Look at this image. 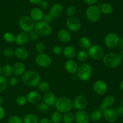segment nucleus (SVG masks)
<instances>
[{
  "instance_id": "39448f33",
  "label": "nucleus",
  "mask_w": 123,
  "mask_h": 123,
  "mask_svg": "<svg viewBox=\"0 0 123 123\" xmlns=\"http://www.w3.org/2000/svg\"><path fill=\"white\" fill-rule=\"evenodd\" d=\"M100 10L98 6L96 5L89 6L85 11V16L87 20L91 23L98 22L101 18Z\"/></svg>"
},
{
  "instance_id": "ddd939ff",
  "label": "nucleus",
  "mask_w": 123,
  "mask_h": 123,
  "mask_svg": "<svg viewBox=\"0 0 123 123\" xmlns=\"http://www.w3.org/2000/svg\"><path fill=\"white\" fill-rule=\"evenodd\" d=\"M103 117L107 122L110 123L116 122L118 118V115L117 113L116 109L112 108L106 109L103 112Z\"/></svg>"
},
{
  "instance_id": "e433bc0d",
  "label": "nucleus",
  "mask_w": 123,
  "mask_h": 123,
  "mask_svg": "<svg viewBox=\"0 0 123 123\" xmlns=\"http://www.w3.org/2000/svg\"><path fill=\"white\" fill-rule=\"evenodd\" d=\"M77 12V9L75 6H70L67 7L66 11V15L68 18H71V17L74 16Z\"/></svg>"
},
{
  "instance_id": "a19ab883",
  "label": "nucleus",
  "mask_w": 123,
  "mask_h": 123,
  "mask_svg": "<svg viewBox=\"0 0 123 123\" xmlns=\"http://www.w3.org/2000/svg\"><path fill=\"white\" fill-rule=\"evenodd\" d=\"M8 123H23V119L18 115H13L9 118Z\"/></svg>"
},
{
  "instance_id": "ea45409f",
  "label": "nucleus",
  "mask_w": 123,
  "mask_h": 123,
  "mask_svg": "<svg viewBox=\"0 0 123 123\" xmlns=\"http://www.w3.org/2000/svg\"><path fill=\"white\" fill-rule=\"evenodd\" d=\"M16 102L17 104L20 106H24L27 103V99H26V96H19L16 99Z\"/></svg>"
},
{
  "instance_id": "680f3d73",
  "label": "nucleus",
  "mask_w": 123,
  "mask_h": 123,
  "mask_svg": "<svg viewBox=\"0 0 123 123\" xmlns=\"http://www.w3.org/2000/svg\"><path fill=\"white\" fill-rule=\"evenodd\" d=\"M1 47H0V54H1Z\"/></svg>"
},
{
  "instance_id": "c756f323",
  "label": "nucleus",
  "mask_w": 123,
  "mask_h": 123,
  "mask_svg": "<svg viewBox=\"0 0 123 123\" xmlns=\"http://www.w3.org/2000/svg\"><path fill=\"white\" fill-rule=\"evenodd\" d=\"M38 117L34 114H28L23 118V123H38Z\"/></svg>"
},
{
  "instance_id": "aec40b11",
  "label": "nucleus",
  "mask_w": 123,
  "mask_h": 123,
  "mask_svg": "<svg viewBox=\"0 0 123 123\" xmlns=\"http://www.w3.org/2000/svg\"><path fill=\"white\" fill-rule=\"evenodd\" d=\"M56 99L57 98H56L55 95L53 92H50L49 91L46 92H44L43 96H42L43 102L46 103L49 107L53 106L54 105H55Z\"/></svg>"
},
{
  "instance_id": "f704fd0d",
  "label": "nucleus",
  "mask_w": 123,
  "mask_h": 123,
  "mask_svg": "<svg viewBox=\"0 0 123 123\" xmlns=\"http://www.w3.org/2000/svg\"><path fill=\"white\" fill-rule=\"evenodd\" d=\"M62 115L60 112L56 111L54 112L50 116V120L54 123H60L62 121Z\"/></svg>"
},
{
  "instance_id": "a878e982",
  "label": "nucleus",
  "mask_w": 123,
  "mask_h": 123,
  "mask_svg": "<svg viewBox=\"0 0 123 123\" xmlns=\"http://www.w3.org/2000/svg\"><path fill=\"white\" fill-rule=\"evenodd\" d=\"M79 46L80 47L81 50H88L89 48L91 46V41L88 37L86 36H82L79 40Z\"/></svg>"
},
{
  "instance_id": "c85d7f7f",
  "label": "nucleus",
  "mask_w": 123,
  "mask_h": 123,
  "mask_svg": "<svg viewBox=\"0 0 123 123\" xmlns=\"http://www.w3.org/2000/svg\"><path fill=\"white\" fill-rule=\"evenodd\" d=\"M103 117V112L99 109H96L92 111L90 114V120L94 121V122H97L99 121Z\"/></svg>"
},
{
  "instance_id": "6ab92c4d",
  "label": "nucleus",
  "mask_w": 123,
  "mask_h": 123,
  "mask_svg": "<svg viewBox=\"0 0 123 123\" xmlns=\"http://www.w3.org/2000/svg\"><path fill=\"white\" fill-rule=\"evenodd\" d=\"M78 62L74 60V59H72V60H68L64 64V68L66 72L68 73L71 74H76L77 70L78 68Z\"/></svg>"
},
{
  "instance_id": "de8ad7c7",
  "label": "nucleus",
  "mask_w": 123,
  "mask_h": 123,
  "mask_svg": "<svg viewBox=\"0 0 123 123\" xmlns=\"http://www.w3.org/2000/svg\"><path fill=\"white\" fill-rule=\"evenodd\" d=\"M39 6L40 8L42 9V10H46L49 9V7H50L49 3L46 0H42L40 3L39 4Z\"/></svg>"
},
{
  "instance_id": "603ef678",
  "label": "nucleus",
  "mask_w": 123,
  "mask_h": 123,
  "mask_svg": "<svg viewBox=\"0 0 123 123\" xmlns=\"http://www.w3.org/2000/svg\"><path fill=\"white\" fill-rule=\"evenodd\" d=\"M117 113L118 115L120 117H123V106H120L118 107L117 109H116Z\"/></svg>"
},
{
  "instance_id": "49530a36",
  "label": "nucleus",
  "mask_w": 123,
  "mask_h": 123,
  "mask_svg": "<svg viewBox=\"0 0 123 123\" xmlns=\"http://www.w3.org/2000/svg\"><path fill=\"white\" fill-rule=\"evenodd\" d=\"M19 83V80L16 76H11L8 79V84L10 85L11 86H15Z\"/></svg>"
},
{
  "instance_id": "dca6fc26",
  "label": "nucleus",
  "mask_w": 123,
  "mask_h": 123,
  "mask_svg": "<svg viewBox=\"0 0 123 123\" xmlns=\"http://www.w3.org/2000/svg\"><path fill=\"white\" fill-rule=\"evenodd\" d=\"M27 102L31 104H38L42 99V96L39 91L33 90L29 92L26 96Z\"/></svg>"
},
{
  "instance_id": "052dcab7",
  "label": "nucleus",
  "mask_w": 123,
  "mask_h": 123,
  "mask_svg": "<svg viewBox=\"0 0 123 123\" xmlns=\"http://www.w3.org/2000/svg\"><path fill=\"white\" fill-rule=\"evenodd\" d=\"M121 105H122L121 106H123V98H122V100H121Z\"/></svg>"
},
{
  "instance_id": "1a4fd4ad",
  "label": "nucleus",
  "mask_w": 123,
  "mask_h": 123,
  "mask_svg": "<svg viewBox=\"0 0 123 123\" xmlns=\"http://www.w3.org/2000/svg\"><path fill=\"white\" fill-rule=\"evenodd\" d=\"M35 62L37 66L43 68H49L52 64V60L49 55L45 53L38 54L35 57Z\"/></svg>"
},
{
  "instance_id": "bb28decb",
  "label": "nucleus",
  "mask_w": 123,
  "mask_h": 123,
  "mask_svg": "<svg viewBox=\"0 0 123 123\" xmlns=\"http://www.w3.org/2000/svg\"><path fill=\"white\" fill-rule=\"evenodd\" d=\"M101 13L105 15L111 14L114 11V7L109 2H103L99 7Z\"/></svg>"
},
{
  "instance_id": "a18cd8bd",
  "label": "nucleus",
  "mask_w": 123,
  "mask_h": 123,
  "mask_svg": "<svg viewBox=\"0 0 123 123\" xmlns=\"http://www.w3.org/2000/svg\"><path fill=\"white\" fill-rule=\"evenodd\" d=\"M28 36H29V39L31 41H33V42H35V41L37 40L39 38V36L37 34V32L33 30L31 32H29L28 33Z\"/></svg>"
},
{
  "instance_id": "f8f14e48",
  "label": "nucleus",
  "mask_w": 123,
  "mask_h": 123,
  "mask_svg": "<svg viewBox=\"0 0 123 123\" xmlns=\"http://www.w3.org/2000/svg\"><path fill=\"white\" fill-rule=\"evenodd\" d=\"M66 26L68 30L71 32H76L79 31L81 28V22L78 18L75 16L67 18L66 20Z\"/></svg>"
},
{
  "instance_id": "9b49d317",
  "label": "nucleus",
  "mask_w": 123,
  "mask_h": 123,
  "mask_svg": "<svg viewBox=\"0 0 123 123\" xmlns=\"http://www.w3.org/2000/svg\"><path fill=\"white\" fill-rule=\"evenodd\" d=\"M92 89L95 93L98 96H103L106 93L108 86L106 82L103 80L98 79L94 82Z\"/></svg>"
},
{
  "instance_id": "c9c22d12",
  "label": "nucleus",
  "mask_w": 123,
  "mask_h": 123,
  "mask_svg": "<svg viewBox=\"0 0 123 123\" xmlns=\"http://www.w3.org/2000/svg\"><path fill=\"white\" fill-rule=\"evenodd\" d=\"M3 38L8 43H13L15 42L16 36L11 32H6L4 34Z\"/></svg>"
},
{
  "instance_id": "3c124183",
  "label": "nucleus",
  "mask_w": 123,
  "mask_h": 123,
  "mask_svg": "<svg viewBox=\"0 0 123 123\" xmlns=\"http://www.w3.org/2000/svg\"><path fill=\"white\" fill-rule=\"evenodd\" d=\"M86 4H87L88 6H94L96 4H97L99 0H84Z\"/></svg>"
},
{
  "instance_id": "2eb2a0df",
  "label": "nucleus",
  "mask_w": 123,
  "mask_h": 123,
  "mask_svg": "<svg viewBox=\"0 0 123 123\" xmlns=\"http://www.w3.org/2000/svg\"><path fill=\"white\" fill-rule=\"evenodd\" d=\"M74 121L76 123H90V114L85 111H78L74 114Z\"/></svg>"
},
{
  "instance_id": "f3484780",
  "label": "nucleus",
  "mask_w": 123,
  "mask_h": 123,
  "mask_svg": "<svg viewBox=\"0 0 123 123\" xmlns=\"http://www.w3.org/2000/svg\"><path fill=\"white\" fill-rule=\"evenodd\" d=\"M58 38L62 43L67 44L72 40V36L70 31L66 29H61L58 32Z\"/></svg>"
},
{
  "instance_id": "4be33fe9",
  "label": "nucleus",
  "mask_w": 123,
  "mask_h": 123,
  "mask_svg": "<svg viewBox=\"0 0 123 123\" xmlns=\"http://www.w3.org/2000/svg\"><path fill=\"white\" fill-rule=\"evenodd\" d=\"M14 55L20 61H24L28 57V50L22 46L18 47L14 50Z\"/></svg>"
},
{
  "instance_id": "2f4dec72",
  "label": "nucleus",
  "mask_w": 123,
  "mask_h": 123,
  "mask_svg": "<svg viewBox=\"0 0 123 123\" xmlns=\"http://www.w3.org/2000/svg\"><path fill=\"white\" fill-rule=\"evenodd\" d=\"M74 121V114L72 112H67L62 115V121L64 123H72Z\"/></svg>"
},
{
  "instance_id": "09e8293b",
  "label": "nucleus",
  "mask_w": 123,
  "mask_h": 123,
  "mask_svg": "<svg viewBox=\"0 0 123 123\" xmlns=\"http://www.w3.org/2000/svg\"><path fill=\"white\" fill-rule=\"evenodd\" d=\"M43 21H44L45 22L48 23V24H50L54 20V19L49 15V14H46L45 15H44V17H43Z\"/></svg>"
},
{
  "instance_id": "b1692460",
  "label": "nucleus",
  "mask_w": 123,
  "mask_h": 123,
  "mask_svg": "<svg viewBox=\"0 0 123 123\" xmlns=\"http://www.w3.org/2000/svg\"><path fill=\"white\" fill-rule=\"evenodd\" d=\"M62 54L68 60H72L74 59L76 56L77 50L74 46H66L62 50Z\"/></svg>"
},
{
  "instance_id": "7ed1b4c3",
  "label": "nucleus",
  "mask_w": 123,
  "mask_h": 123,
  "mask_svg": "<svg viewBox=\"0 0 123 123\" xmlns=\"http://www.w3.org/2000/svg\"><path fill=\"white\" fill-rule=\"evenodd\" d=\"M55 108L60 113H66L70 112L73 109V101L69 97H61L56 99L55 102Z\"/></svg>"
},
{
  "instance_id": "4d7b16f0",
  "label": "nucleus",
  "mask_w": 123,
  "mask_h": 123,
  "mask_svg": "<svg viewBox=\"0 0 123 123\" xmlns=\"http://www.w3.org/2000/svg\"><path fill=\"white\" fill-rule=\"evenodd\" d=\"M120 88L122 91H123V79L121 81L120 84Z\"/></svg>"
},
{
  "instance_id": "f03ea898",
  "label": "nucleus",
  "mask_w": 123,
  "mask_h": 123,
  "mask_svg": "<svg viewBox=\"0 0 123 123\" xmlns=\"http://www.w3.org/2000/svg\"><path fill=\"white\" fill-rule=\"evenodd\" d=\"M102 61L103 64L108 68H115L121 65L122 57L118 54L110 52L104 55Z\"/></svg>"
},
{
  "instance_id": "423d86ee",
  "label": "nucleus",
  "mask_w": 123,
  "mask_h": 123,
  "mask_svg": "<svg viewBox=\"0 0 123 123\" xmlns=\"http://www.w3.org/2000/svg\"><path fill=\"white\" fill-rule=\"evenodd\" d=\"M34 30L38 36L42 37H48L50 36L52 32V28L50 24L45 22L43 20L36 22Z\"/></svg>"
},
{
  "instance_id": "f257e3e1",
  "label": "nucleus",
  "mask_w": 123,
  "mask_h": 123,
  "mask_svg": "<svg viewBox=\"0 0 123 123\" xmlns=\"http://www.w3.org/2000/svg\"><path fill=\"white\" fill-rule=\"evenodd\" d=\"M22 81L26 86L36 87L41 82V76L36 71L28 70L22 76Z\"/></svg>"
},
{
  "instance_id": "4468645a",
  "label": "nucleus",
  "mask_w": 123,
  "mask_h": 123,
  "mask_svg": "<svg viewBox=\"0 0 123 123\" xmlns=\"http://www.w3.org/2000/svg\"><path fill=\"white\" fill-rule=\"evenodd\" d=\"M87 104V98L83 95L78 96L73 101V108L78 111L84 110L86 108Z\"/></svg>"
},
{
  "instance_id": "393cba45",
  "label": "nucleus",
  "mask_w": 123,
  "mask_h": 123,
  "mask_svg": "<svg viewBox=\"0 0 123 123\" xmlns=\"http://www.w3.org/2000/svg\"><path fill=\"white\" fill-rule=\"evenodd\" d=\"M29 40L30 39H29L28 34L23 31L19 32L16 36L15 42L19 46H23L26 44L28 43Z\"/></svg>"
},
{
  "instance_id": "c03bdc74",
  "label": "nucleus",
  "mask_w": 123,
  "mask_h": 123,
  "mask_svg": "<svg viewBox=\"0 0 123 123\" xmlns=\"http://www.w3.org/2000/svg\"><path fill=\"white\" fill-rule=\"evenodd\" d=\"M52 50V52L54 53L55 55H60L62 54V50H63V49H62V48L60 45L56 44V45L53 46Z\"/></svg>"
},
{
  "instance_id": "72a5a7b5",
  "label": "nucleus",
  "mask_w": 123,
  "mask_h": 123,
  "mask_svg": "<svg viewBox=\"0 0 123 123\" xmlns=\"http://www.w3.org/2000/svg\"><path fill=\"white\" fill-rule=\"evenodd\" d=\"M38 90L41 92H46L50 90V84L46 81H41L37 86Z\"/></svg>"
},
{
  "instance_id": "473e14b6",
  "label": "nucleus",
  "mask_w": 123,
  "mask_h": 123,
  "mask_svg": "<svg viewBox=\"0 0 123 123\" xmlns=\"http://www.w3.org/2000/svg\"><path fill=\"white\" fill-rule=\"evenodd\" d=\"M77 59L79 62H84L88 60L89 58L87 50H80L78 52H77L76 55Z\"/></svg>"
},
{
  "instance_id": "864d4df0",
  "label": "nucleus",
  "mask_w": 123,
  "mask_h": 123,
  "mask_svg": "<svg viewBox=\"0 0 123 123\" xmlns=\"http://www.w3.org/2000/svg\"><path fill=\"white\" fill-rule=\"evenodd\" d=\"M54 123L52 121H51L50 118H43L42 119H41L40 120H39V123Z\"/></svg>"
},
{
  "instance_id": "a211bd4d",
  "label": "nucleus",
  "mask_w": 123,
  "mask_h": 123,
  "mask_svg": "<svg viewBox=\"0 0 123 123\" xmlns=\"http://www.w3.org/2000/svg\"><path fill=\"white\" fill-rule=\"evenodd\" d=\"M63 6L61 4H55L50 8L48 14L54 19L60 16L63 12Z\"/></svg>"
},
{
  "instance_id": "8fccbe9b",
  "label": "nucleus",
  "mask_w": 123,
  "mask_h": 123,
  "mask_svg": "<svg viewBox=\"0 0 123 123\" xmlns=\"http://www.w3.org/2000/svg\"><path fill=\"white\" fill-rule=\"evenodd\" d=\"M6 115V111L5 109L2 106H0V121L4 119Z\"/></svg>"
},
{
  "instance_id": "79ce46f5",
  "label": "nucleus",
  "mask_w": 123,
  "mask_h": 123,
  "mask_svg": "<svg viewBox=\"0 0 123 123\" xmlns=\"http://www.w3.org/2000/svg\"><path fill=\"white\" fill-rule=\"evenodd\" d=\"M2 54L5 57L11 58L14 55V50L10 48H6L2 50Z\"/></svg>"
},
{
  "instance_id": "412c9836",
  "label": "nucleus",
  "mask_w": 123,
  "mask_h": 123,
  "mask_svg": "<svg viewBox=\"0 0 123 123\" xmlns=\"http://www.w3.org/2000/svg\"><path fill=\"white\" fill-rule=\"evenodd\" d=\"M44 15V14L43 10L40 8L35 7V8L31 9V10L30 11V17L35 22L43 20Z\"/></svg>"
},
{
  "instance_id": "9d476101",
  "label": "nucleus",
  "mask_w": 123,
  "mask_h": 123,
  "mask_svg": "<svg viewBox=\"0 0 123 123\" xmlns=\"http://www.w3.org/2000/svg\"><path fill=\"white\" fill-rule=\"evenodd\" d=\"M120 37L115 32H109L107 34L104 38V43L107 48L114 49L118 46Z\"/></svg>"
},
{
  "instance_id": "7c9ffc66",
  "label": "nucleus",
  "mask_w": 123,
  "mask_h": 123,
  "mask_svg": "<svg viewBox=\"0 0 123 123\" xmlns=\"http://www.w3.org/2000/svg\"><path fill=\"white\" fill-rule=\"evenodd\" d=\"M2 76H3L6 79L10 78L13 74L12 66L10 64H6L2 67Z\"/></svg>"
},
{
  "instance_id": "0eeeda50",
  "label": "nucleus",
  "mask_w": 123,
  "mask_h": 123,
  "mask_svg": "<svg viewBox=\"0 0 123 123\" xmlns=\"http://www.w3.org/2000/svg\"><path fill=\"white\" fill-rule=\"evenodd\" d=\"M19 26L20 30L28 34L34 30L36 22L28 16H24L19 20Z\"/></svg>"
},
{
  "instance_id": "6e6d98bb",
  "label": "nucleus",
  "mask_w": 123,
  "mask_h": 123,
  "mask_svg": "<svg viewBox=\"0 0 123 123\" xmlns=\"http://www.w3.org/2000/svg\"><path fill=\"white\" fill-rule=\"evenodd\" d=\"M118 46L120 50H121L123 52V37H122V38H120V42H119Z\"/></svg>"
},
{
  "instance_id": "4c0bfd02",
  "label": "nucleus",
  "mask_w": 123,
  "mask_h": 123,
  "mask_svg": "<svg viewBox=\"0 0 123 123\" xmlns=\"http://www.w3.org/2000/svg\"><path fill=\"white\" fill-rule=\"evenodd\" d=\"M8 81L7 79L2 75H0V93L3 92L7 88Z\"/></svg>"
},
{
  "instance_id": "5fc2aeb1",
  "label": "nucleus",
  "mask_w": 123,
  "mask_h": 123,
  "mask_svg": "<svg viewBox=\"0 0 123 123\" xmlns=\"http://www.w3.org/2000/svg\"><path fill=\"white\" fill-rule=\"evenodd\" d=\"M29 2L31 4L34 5H39V4L40 3L41 1L42 0H28Z\"/></svg>"
},
{
  "instance_id": "20e7f679",
  "label": "nucleus",
  "mask_w": 123,
  "mask_h": 123,
  "mask_svg": "<svg viewBox=\"0 0 123 123\" xmlns=\"http://www.w3.org/2000/svg\"><path fill=\"white\" fill-rule=\"evenodd\" d=\"M76 76L79 80L86 82L90 80L92 75V68L88 63H83L78 67L76 73Z\"/></svg>"
},
{
  "instance_id": "13d9d810",
  "label": "nucleus",
  "mask_w": 123,
  "mask_h": 123,
  "mask_svg": "<svg viewBox=\"0 0 123 123\" xmlns=\"http://www.w3.org/2000/svg\"><path fill=\"white\" fill-rule=\"evenodd\" d=\"M4 103V99L2 97L0 96V106H2V105Z\"/></svg>"
},
{
  "instance_id": "bf43d9fd",
  "label": "nucleus",
  "mask_w": 123,
  "mask_h": 123,
  "mask_svg": "<svg viewBox=\"0 0 123 123\" xmlns=\"http://www.w3.org/2000/svg\"><path fill=\"white\" fill-rule=\"evenodd\" d=\"M1 73H2V67L0 66V75H1Z\"/></svg>"
},
{
  "instance_id": "58836bf2",
  "label": "nucleus",
  "mask_w": 123,
  "mask_h": 123,
  "mask_svg": "<svg viewBox=\"0 0 123 123\" xmlns=\"http://www.w3.org/2000/svg\"><path fill=\"white\" fill-rule=\"evenodd\" d=\"M35 49L36 51L37 52L38 54H42V53H44L46 50V46L42 42H38L36 44L35 46Z\"/></svg>"
},
{
  "instance_id": "cd10ccee",
  "label": "nucleus",
  "mask_w": 123,
  "mask_h": 123,
  "mask_svg": "<svg viewBox=\"0 0 123 123\" xmlns=\"http://www.w3.org/2000/svg\"><path fill=\"white\" fill-rule=\"evenodd\" d=\"M115 97L114 96L112 95H108L105 97V98H103V102L101 104L106 109L107 108H112V106L115 103Z\"/></svg>"
},
{
  "instance_id": "6e6552de",
  "label": "nucleus",
  "mask_w": 123,
  "mask_h": 123,
  "mask_svg": "<svg viewBox=\"0 0 123 123\" xmlns=\"http://www.w3.org/2000/svg\"><path fill=\"white\" fill-rule=\"evenodd\" d=\"M87 51L89 57L96 61L102 60L105 55L104 49L102 47L97 44L91 45Z\"/></svg>"
},
{
  "instance_id": "37998d69",
  "label": "nucleus",
  "mask_w": 123,
  "mask_h": 123,
  "mask_svg": "<svg viewBox=\"0 0 123 123\" xmlns=\"http://www.w3.org/2000/svg\"><path fill=\"white\" fill-rule=\"evenodd\" d=\"M37 108L38 110V111L44 112H46L49 110V106L47 105L46 103H44V102H41V103L40 102V103L37 104Z\"/></svg>"
},
{
  "instance_id": "5701e85b",
  "label": "nucleus",
  "mask_w": 123,
  "mask_h": 123,
  "mask_svg": "<svg viewBox=\"0 0 123 123\" xmlns=\"http://www.w3.org/2000/svg\"><path fill=\"white\" fill-rule=\"evenodd\" d=\"M13 74L17 76H22L26 72V66L22 62H16L12 66Z\"/></svg>"
}]
</instances>
